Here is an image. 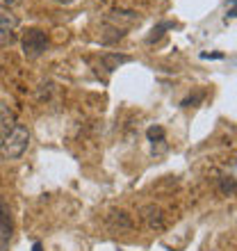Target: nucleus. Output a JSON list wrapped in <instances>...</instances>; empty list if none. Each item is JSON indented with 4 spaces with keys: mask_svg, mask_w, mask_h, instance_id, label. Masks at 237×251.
Instances as JSON below:
<instances>
[{
    "mask_svg": "<svg viewBox=\"0 0 237 251\" xmlns=\"http://www.w3.org/2000/svg\"><path fill=\"white\" fill-rule=\"evenodd\" d=\"M30 146V130L23 124H14L5 132L0 142V158L2 160H19Z\"/></svg>",
    "mask_w": 237,
    "mask_h": 251,
    "instance_id": "f257e3e1",
    "label": "nucleus"
},
{
    "mask_svg": "<svg viewBox=\"0 0 237 251\" xmlns=\"http://www.w3.org/2000/svg\"><path fill=\"white\" fill-rule=\"evenodd\" d=\"M21 46H23V53L27 60H37L48 50V37L39 27H27L21 37Z\"/></svg>",
    "mask_w": 237,
    "mask_h": 251,
    "instance_id": "f03ea898",
    "label": "nucleus"
},
{
    "mask_svg": "<svg viewBox=\"0 0 237 251\" xmlns=\"http://www.w3.org/2000/svg\"><path fill=\"white\" fill-rule=\"evenodd\" d=\"M14 233V222H12V210L2 197H0V251H5L12 242Z\"/></svg>",
    "mask_w": 237,
    "mask_h": 251,
    "instance_id": "7ed1b4c3",
    "label": "nucleus"
},
{
    "mask_svg": "<svg viewBox=\"0 0 237 251\" xmlns=\"http://www.w3.org/2000/svg\"><path fill=\"white\" fill-rule=\"evenodd\" d=\"M142 217H144L146 226L151 228V231H165L166 228V219H165V212H162V208H158V205H144L142 208Z\"/></svg>",
    "mask_w": 237,
    "mask_h": 251,
    "instance_id": "20e7f679",
    "label": "nucleus"
},
{
    "mask_svg": "<svg viewBox=\"0 0 237 251\" xmlns=\"http://www.w3.org/2000/svg\"><path fill=\"white\" fill-rule=\"evenodd\" d=\"M16 27H19V19L14 14H0V44H12Z\"/></svg>",
    "mask_w": 237,
    "mask_h": 251,
    "instance_id": "39448f33",
    "label": "nucleus"
},
{
    "mask_svg": "<svg viewBox=\"0 0 237 251\" xmlns=\"http://www.w3.org/2000/svg\"><path fill=\"white\" fill-rule=\"evenodd\" d=\"M107 226L112 228V231H132V219H130V215L128 212H123V210H114V212H110L107 215Z\"/></svg>",
    "mask_w": 237,
    "mask_h": 251,
    "instance_id": "423d86ee",
    "label": "nucleus"
},
{
    "mask_svg": "<svg viewBox=\"0 0 237 251\" xmlns=\"http://www.w3.org/2000/svg\"><path fill=\"white\" fill-rule=\"evenodd\" d=\"M146 137L153 146V153H165L166 151V132L162 126H151L146 130Z\"/></svg>",
    "mask_w": 237,
    "mask_h": 251,
    "instance_id": "0eeeda50",
    "label": "nucleus"
},
{
    "mask_svg": "<svg viewBox=\"0 0 237 251\" xmlns=\"http://www.w3.org/2000/svg\"><path fill=\"white\" fill-rule=\"evenodd\" d=\"M219 192H221V194H233V192H237V160L233 162L228 174L219 178Z\"/></svg>",
    "mask_w": 237,
    "mask_h": 251,
    "instance_id": "6e6552de",
    "label": "nucleus"
},
{
    "mask_svg": "<svg viewBox=\"0 0 237 251\" xmlns=\"http://www.w3.org/2000/svg\"><path fill=\"white\" fill-rule=\"evenodd\" d=\"M128 62H132V57L130 55H121V53H105L100 57V64L105 66V71H110V73L114 69H118L121 64H128Z\"/></svg>",
    "mask_w": 237,
    "mask_h": 251,
    "instance_id": "1a4fd4ad",
    "label": "nucleus"
},
{
    "mask_svg": "<svg viewBox=\"0 0 237 251\" xmlns=\"http://www.w3.org/2000/svg\"><path fill=\"white\" fill-rule=\"evenodd\" d=\"M173 27H176V23H173V21H162V23H158V25L151 30V34H148V39H146V41H148V44H155L158 39H162V37H165L166 30H173Z\"/></svg>",
    "mask_w": 237,
    "mask_h": 251,
    "instance_id": "9d476101",
    "label": "nucleus"
},
{
    "mask_svg": "<svg viewBox=\"0 0 237 251\" xmlns=\"http://www.w3.org/2000/svg\"><path fill=\"white\" fill-rule=\"evenodd\" d=\"M203 99H205V92H198V94H194V96H187L180 105H183V107H191V105H196V103H201Z\"/></svg>",
    "mask_w": 237,
    "mask_h": 251,
    "instance_id": "9b49d317",
    "label": "nucleus"
},
{
    "mask_svg": "<svg viewBox=\"0 0 237 251\" xmlns=\"http://www.w3.org/2000/svg\"><path fill=\"white\" fill-rule=\"evenodd\" d=\"M21 2H23V0H0V9H7V12H9L14 7H19Z\"/></svg>",
    "mask_w": 237,
    "mask_h": 251,
    "instance_id": "f8f14e48",
    "label": "nucleus"
},
{
    "mask_svg": "<svg viewBox=\"0 0 237 251\" xmlns=\"http://www.w3.org/2000/svg\"><path fill=\"white\" fill-rule=\"evenodd\" d=\"M224 53H201V60H224Z\"/></svg>",
    "mask_w": 237,
    "mask_h": 251,
    "instance_id": "ddd939ff",
    "label": "nucleus"
},
{
    "mask_svg": "<svg viewBox=\"0 0 237 251\" xmlns=\"http://www.w3.org/2000/svg\"><path fill=\"white\" fill-rule=\"evenodd\" d=\"M235 16H237V5L228 9V14H226V21H228V19H235Z\"/></svg>",
    "mask_w": 237,
    "mask_h": 251,
    "instance_id": "4468645a",
    "label": "nucleus"
},
{
    "mask_svg": "<svg viewBox=\"0 0 237 251\" xmlns=\"http://www.w3.org/2000/svg\"><path fill=\"white\" fill-rule=\"evenodd\" d=\"M32 251H44V249H41L39 242H34V245H32Z\"/></svg>",
    "mask_w": 237,
    "mask_h": 251,
    "instance_id": "2eb2a0df",
    "label": "nucleus"
},
{
    "mask_svg": "<svg viewBox=\"0 0 237 251\" xmlns=\"http://www.w3.org/2000/svg\"><path fill=\"white\" fill-rule=\"evenodd\" d=\"M57 2H62V5H71V2H75V0H57Z\"/></svg>",
    "mask_w": 237,
    "mask_h": 251,
    "instance_id": "dca6fc26",
    "label": "nucleus"
},
{
    "mask_svg": "<svg viewBox=\"0 0 237 251\" xmlns=\"http://www.w3.org/2000/svg\"><path fill=\"white\" fill-rule=\"evenodd\" d=\"M228 5H233V7H235V5H237V0H228Z\"/></svg>",
    "mask_w": 237,
    "mask_h": 251,
    "instance_id": "f3484780",
    "label": "nucleus"
}]
</instances>
